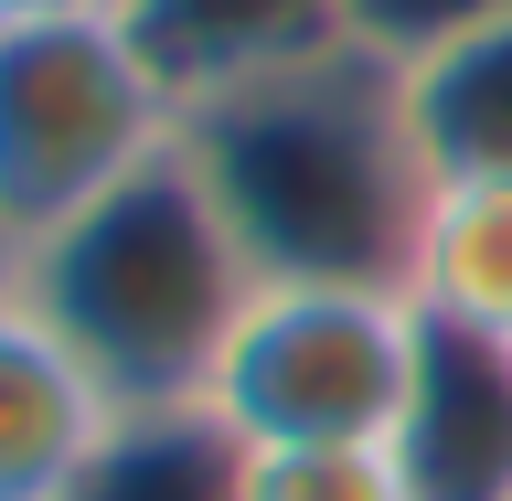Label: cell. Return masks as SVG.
Masks as SVG:
<instances>
[{"label":"cell","instance_id":"cell-1","mask_svg":"<svg viewBox=\"0 0 512 501\" xmlns=\"http://www.w3.org/2000/svg\"><path fill=\"white\" fill-rule=\"evenodd\" d=\"M182 160L235 224L256 288H406L438 171L384 43H331L288 75L192 96Z\"/></svg>","mask_w":512,"mask_h":501},{"label":"cell","instance_id":"cell-2","mask_svg":"<svg viewBox=\"0 0 512 501\" xmlns=\"http://www.w3.org/2000/svg\"><path fill=\"white\" fill-rule=\"evenodd\" d=\"M11 288L107 384V406H171V395L214 384L224 342L256 299V267L235 246V224L214 214L203 171L182 160V139H171L160 160H139L128 182H107L64 224L22 235Z\"/></svg>","mask_w":512,"mask_h":501},{"label":"cell","instance_id":"cell-3","mask_svg":"<svg viewBox=\"0 0 512 501\" xmlns=\"http://www.w3.org/2000/svg\"><path fill=\"white\" fill-rule=\"evenodd\" d=\"M182 139V96L118 0L0 22V224L43 235Z\"/></svg>","mask_w":512,"mask_h":501},{"label":"cell","instance_id":"cell-4","mask_svg":"<svg viewBox=\"0 0 512 501\" xmlns=\"http://www.w3.org/2000/svg\"><path fill=\"white\" fill-rule=\"evenodd\" d=\"M416 363L406 288H256L235 342L214 363V395L256 448L278 438H384Z\"/></svg>","mask_w":512,"mask_h":501},{"label":"cell","instance_id":"cell-5","mask_svg":"<svg viewBox=\"0 0 512 501\" xmlns=\"http://www.w3.org/2000/svg\"><path fill=\"white\" fill-rule=\"evenodd\" d=\"M406 501H512V342L416 310L406 406L384 427Z\"/></svg>","mask_w":512,"mask_h":501},{"label":"cell","instance_id":"cell-6","mask_svg":"<svg viewBox=\"0 0 512 501\" xmlns=\"http://www.w3.org/2000/svg\"><path fill=\"white\" fill-rule=\"evenodd\" d=\"M118 11L182 107L256 86V75H288L331 43H363V0H118Z\"/></svg>","mask_w":512,"mask_h":501},{"label":"cell","instance_id":"cell-7","mask_svg":"<svg viewBox=\"0 0 512 501\" xmlns=\"http://www.w3.org/2000/svg\"><path fill=\"white\" fill-rule=\"evenodd\" d=\"M107 416V384L54 342V320L22 288H0V501H64Z\"/></svg>","mask_w":512,"mask_h":501},{"label":"cell","instance_id":"cell-8","mask_svg":"<svg viewBox=\"0 0 512 501\" xmlns=\"http://www.w3.org/2000/svg\"><path fill=\"white\" fill-rule=\"evenodd\" d=\"M256 438L214 395H171V406H118L75 459L64 501H246Z\"/></svg>","mask_w":512,"mask_h":501},{"label":"cell","instance_id":"cell-9","mask_svg":"<svg viewBox=\"0 0 512 501\" xmlns=\"http://www.w3.org/2000/svg\"><path fill=\"white\" fill-rule=\"evenodd\" d=\"M395 64H406V118L427 139V171H512V0Z\"/></svg>","mask_w":512,"mask_h":501},{"label":"cell","instance_id":"cell-10","mask_svg":"<svg viewBox=\"0 0 512 501\" xmlns=\"http://www.w3.org/2000/svg\"><path fill=\"white\" fill-rule=\"evenodd\" d=\"M406 299L512 342V171H438L406 256Z\"/></svg>","mask_w":512,"mask_h":501},{"label":"cell","instance_id":"cell-11","mask_svg":"<svg viewBox=\"0 0 512 501\" xmlns=\"http://www.w3.org/2000/svg\"><path fill=\"white\" fill-rule=\"evenodd\" d=\"M246 501H406L384 438H278L246 459Z\"/></svg>","mask_w":512,"mask_h":501},{"label":"cell","instance_id":"cell-12","mask_svg":"<svg viewBox=\"0 0 512 501\" xmlns=\"http://www.w3.org/2000/svg\"><path fill=\"white\" fill-rule=\"evenodd\" d=\"M43 11H86V0H0V22H43Z\"/></svg>","mask_w":512,"mask_h":501},{"label":"cell","instance_id":"cell-13","mask_svg":"<svg viewBox=\"0 0 512 501\" xmlns=\"http://www.w3.org/2000/svg\"><path fill=\"white\" fill-rule=\"evenodd\" d=\"M11 267H22V235H11V224H0V288H11Z\"/></svg>","mask_w":512,"mask_h":501}]
</instances>
